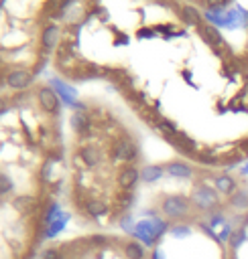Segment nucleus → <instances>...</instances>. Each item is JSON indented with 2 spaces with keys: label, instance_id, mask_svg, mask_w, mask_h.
Segmentation results:
<instances>
[{
  "label": "nucleus",
  "instance_id": "7ed1b4c3",
  "mask_svg": "<svg viewBox=\"0 0 248 259\" xmlns=\"http://www.w3.org/2000/svg\"><path fill=\"white\" fill-rule=\"evenodd\" d=\"M63 154L65 108L53 85L0 91V201L55 209Z\"/></svg>",
  "mask_w": 248,
  "mask_h": 259
},
{
  "label": "nucleus",
  "instance_id": "423d86ee",
  "mask_svg": "<svg viewBox=\"0 0 248 259\" xmlns=\"http://www.w3.org/2000/svg\"><path fill=\"white\" fill-rule=\"evenodd\" d=\"M53 211L0 201V259H35L47 241Z\"/></svg>",
  "mask_w": 248,
  "mask_h": 259
},
{
  "label": "nucleus",
  "instance_id": "f03ea898",
  "mask_svg": "<svg viewBox=\"0 0 248 259\" xmlns=\"http://www.w3.org/2000/svg\"><path fill=\"white\" fill-rule=\"evenodd\" d=\"M141 136L112 106L77 99L65 114L61 202L84 227H122L144 182Z\"/></svg>",
  "mask_w": 248,
  "mask_h": 259
},
{
  "label": "nucleus",
  "instance_id": "20e7f679",
  "mask_svg": "<svg viewBox=\"0 0 248 259\" xmlns=\"http://www.w3.org/2000/svg\"><path fill=\"white\" fill-rule=\"evenodd\" d=\"M75 0H0V91L41 79Z\"/></svg>",
  "mask_w": 248,
  "mask_h": 259
},
{
  "label": "nucleus",
  "instance_id": "0eeeda50",
  "mask_svg": "<svg viewBox=\"0 0 248 259\" xmlns=\"http://www.w3.org/2000/svg\"><path fill=\"white\" fill-rule=\"evenodd\" d=\"M179 2L202 10L208 16H220V14L230 12L234 6H238L240 0H179Z\"/></svg>",
  "mask_w": 248,
  "mask_h": 259
},
{
  "label": "nucleus",
  "instance_id": "f257e3e1",
  "mask_svg": "<svg viewBox=\"0 0 248 259\" xmlns=\"http://www.w3.org/2000/svg\"><path fill=\"white\" fill-rule=\"evenodd\" d=\"M49 67L110 85L183 162H248V6L208 16L179 0H75Z\"/></svg>",
  "mask_w": 248,
  "mask_h": 259
},
{
  "label": "nucleus",
  "instance_id": "39448f33",
  "mask_svg": "<svg viewBox=\"0 0 248 259\" xmlns=\"http://www.w3.org/2000/svg\"><path fill=\"white\" fill-rule=\"evenodd\" d=\"M35 259H151V249L130 233L90 231L47 239Z\"/></svg>",
  "mask_w": 248,
  "mask_h": 259
}]
</instances>
